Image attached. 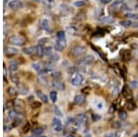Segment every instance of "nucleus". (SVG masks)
Returning <instances> with one entry per match:
<instances>
[{"mask_svg":"<svg viewBox=\"0 0 138 137\" xmlns=\"http://www.w3.org/2000/svg\"><path fill=\"white\" fill-rule=\"evenodd\" d=\"M134 137H138V133H136V134H134Z\"/></svg>","mask_w":138,"mask_h":137,"instance_id":"nucleus-41","label":"nucleus"},{"mask_svg":"<svg viewBox=\"0 0 138 137\" xmlns=\"http://www.w3.org/2000/svg\"><path fill=\"white\" fill-rule=\"evenodd\" d=\"M40 26L42 29L43 30H47L48 27H49V22H48L47 20H42L40 21Z\"/></svg>","mask_w":138,"mask_h":137,"instance_id":"nucleus-15","label":"nucleus"},{"mask_svg":"<svg viewBox=\"0 0 138 137\" xmlns=\"http://www.w3.org/2000/svg\"><path fill=\"white\" fill-rule=\"evenodd\" d=\"M24 53H26V54H33V53H36V46L35 47H28L26 49H24Z\"/></svg>","mask_w":138,"mask_h":137,"instance_id":"nucleus-13","label":"nucleus"},{"mask_svg":"<svg viewBox=\"0 0 138 137\" xmlns=\"http://www.w3.org/2000/svg\"><path fill=\"white\" fill-rule=\"evenodd\" d=\"M43 50L44 49L41 45H37L36 46V54L38 55L39 57H42L43 55Z\"/></svg>","mask_w":138,"mask_h":137,"instance_id":"nucleus-16","label":"nucleus"},{"mask_svg":"<svg viewBox=\"0 0 138 137\" xmlns=\"http://www.w3.org/2000/svg\"><path fill=\"white\" fill-rule=\"evenodd\" d=\"M85 52H86V48L85 47H83L81 45H75L71 49L70 53L73 56H79V55L83 54Z\"/></svg>","mask_w":138,"mask_h":137,"instance_id":"nucleus-2","label":"nucleus"},{"mask_svg":"<svg viewBox=\"0 0 138 137\" xmlns=\"http://www.w3.org/2000/svg\"><path fill=\"white\" fill-rule=\"evenodd\" d=\"M135 108H136V106H135V104H134V102H132V101H129V102H127V104H126V109L127 110H135Z\"/></svg>","mask_w":138,"mask_h":137,"instance_id":"nucleus-19","label":"nucleus"},{"mask_svg":"<svg viewBox=\"0 0 138 137\" xmlns=\"http://www.w3.org/2000/svg\"><path fill=\"white\" fill-rule=\"evenodd\" d=\"M93 117H94V119H93V120H94V121H98V120H99V119H100V116H99V115H93Z\"/></svg>","mask_w":138,"mask_h":137,"instance_id":"nucleus-39","label":"nucleus"},{"mask_svg":"<svg viewBox=\"0 0 138 137\" xmlns=\"http://www.w3.org/2000/svg\"><path fill=\"white\" fill-rule=\"evenodd\" d=\"M105 137H117V135L115 133H109L105 135Z\"/></svg>","mask_w":138,"mask_h":137,"instance_id":"nucleus-38","label":"nucleus"},{"mask_svg":"<svg viewBox=\"0 0 138 137\" xmlns=\"http://www.w3.org/2000/svg\"><path fill=\"white\" fill-rule=\"evenodd\" d=\"M37 95L39 96V98L44 102V103H47L48 102V96H46L45 94H43L42 91H40V90H37Z\"/></svg>","mask_w":138,"mask_h":137,"instance_id":"nucleus-14","label":"nucleus"},{"mask_svg":"<svg viewBox=\"0 0 138 137\" xmlns=\"http://www.w3.org/2000/svg\"><path fill=\"white\" fill-rule=\"evenodd\" d=\"M126 17L128 19H132V20H138V14H135V13H127Z\"/></svg>","mask_w":138,"mask_h":137,"instance_id":"nucleus-23","label":"nucleus"},{"mask_svg":"<svg viewBox=\"0 0 138 137\" xmlns=\"http://www.w3.org/2000/svg\"><path fill=\"white\" fill-rule=\"evenodd\" d=\"M18 50H17L16 48L14 47H10V46H8V47L5 48V53H7V54L8 55H14L16 54V53H18Z\"/></svg>","mask_w":138,"mask_h":137,"instance_id":"nucleus-9","label":"nucleus"},{"mask_svg":"<svg viewBox=\"0 0 138 137\" xmlns=\"http://www.w3.org/2000/svg\"><path fill=\"white\" fill-rule=\"evenodd\" d=\"M83 80H84V79H83V76L81 75V74H75V77H73V78H72L71 84L75 86H78L83 83Z\"/></svg>","mask_w":138,"mask_h":137,"instance_id":"nucleus-5","label":"nucleus"},{"mask_svg":"<svg viewBox=\"0 0 138 137\" xmlns=\"http://www.w3.org/2000/svg\"><path fill=\"white\" fill-rule=\"evenodd\" d=\"M43 54L48 56V55H51L52 54V49L50 47L49 48H45L43 50Z\"/></svg>","mask_w":138,"mask_h":137,"instance_id":"nucleus-30","label":"nucleus"},{"mask_svg":"<svg viewBox=\"0 0 138 137\" xmlns=\"http://www.w3.org/2000/svg\"><path fill=\"white\" fill-rule=\"evenodd\" d=\"M120 24H121L122 26H123V27H125V28L131 27V26L133 25L130 20H122V21H121V22H120Z\"/></svg>","mask_w":138,"mask_h":137,"instance_id":"nucleus-21","label":"nucleus"},{"mask_svg":"<svg viewBox=\"0 0 138 137\" xmlns=\"http://www.w3.org/2000/svg\"><path fill=\"white\" fill-rule=\"evenodd\" d=\"M56 37H57V40H64V39H65L64 32L63 31H60V32H57V34H56Z\"/></svg>","mask_w":138,"mask_h":137,"instance_id":"nucleus-26","label":"nucleus"},{"mask_svg":"<svg viewBox=\"0 0 138 137\" xmlns=\"http://www.w3.org/2000/svg\"><path fill=\"white\" fill-rule=\"evenodd\" d=\"M67 137H75V136H74V135H68Z\"/></svg>","mask_w":138,"mask_h":137,"instance_id":"nucleus-42","label":"nucleus"},{"mask_svg":"<svg viewBox=\"0 0 138 137\" xmlns=\"http://www.w3.org/2000/svg\"><path fill=\"white\" fill-rule=\"evenodd\" d=\"M86 137H90V136H89V135H87V136H86Z\"/></svg>","mask_w":138,"mask_h":137,"instance_id":"nucleus-44","label":"nucleus"},{"mask_svg":"<svg viewBox=\"0 0 138 137\" xmlns=\"http://www.w3.org/2000/svg\"><path fill=\"white\" fill-rule=\"evenodd\" d=\"M30 128H31L30 124H26L25 126H23V128H22V132H23L24 133H28V132L30 131Z\"/></svg>","mask_w":138,"mask_h":137,"instance_id":"nucleus-34","label":"nucleus"},{"mask_svg":"<svg viewBox=\"0 0 138 137\" xmlns=\"http://www.w3.org/2000/svg\"><path fill=\"white\" fill-rule=\"evenodd\" d=\"M29 89L27 88V86H25L24 85H20L19 86V92L20 94H27Z\"/></svg>","mask_w":138,"mask_h":137,"instance_id":"nucleus-18","label":"nucleus"},{"mask_svg":"<svg viewBox=\"0 0 138 137\" xmlns=\"http://www.w3.org/2000/svg\"><path fill=\"white\" fill-rule=\"evenodd\" d=\"M122 95L127 98H132V92H131L130 89H129L126 86H124V87H123V89H122Z\"/></svg>","mask_w":138,"mask_h":137,"instance_id":"nucleus-12","label":"nucleus"},{"mask_svg":"<svg viewBox=\"0 0 138 137\" xmlns=\"http://www.w3.org/2000/svg\"><path fill=\"white\" fill-rule=\"evenodd\" d=\"M9 69L10 71H16L18 69V63L15 61H11L9 63Z\"/></svg>","mask_w":138,"mask_h":137,"instance_id":"nucleus-20","label":"nucleus"},{"mask_svg":"<svg viewBox=\"0 0 138 137\" xmlns=\"http://www.w3.org/2000/svg\"><path fill=\"white\" fill-rule=\"evenodd\" d=\"M53 86H54L55 88H57V89H59V90L64 89V84L63 82L59 81V80H54V81L53 82Z\"/></svg>","mask_w":138,"mask_h":137,"instance_id":"nucleus-10","label":"nucleus"},{"mask_svg":"<svg viewBox=\"0 0 138 137\" xmlns=\"http://www.w3.org/2000/svg\"><path fill=\"white\" fill-rule=\"evenodd\" d=\"M43 132V128H42V127H38V128H35V129L33 130V135H40L41 133Z\"/></svg>","mask_w":138,"mask_h":137,"instance_id":"nucleus-22","label":"nucleus"},{"mask_svg":"<svg viewBox=\"0 0 138 137\" xmlns=\"http://www.w3.org/2000/svg\"><path fill=\"white\" fill-rule=\"evenodd\" d=\"M9 42L14 44V45H18V46H22L24 43H25V39L22 38L21 36L14 35L11 36L9 38Z\"/></svg>","mask_w":138,"mask_h":137,"instance_id":"nucleus-1","label":"nucleus"},{"mask_svg":"<svg viewBox=\"0 0 138 137\" xmlns=\"http://www.w3.org/2000/svg\"><path fill=\"white\" fill-rule=\"evenodd\" d=\"M41 103L40 102H37V101H35V102H32V109H37V108H39V107H41Z\"/></svg>","mask_w":138,"mask_h":137,"instance_id":"nucleus-33","label":"nucleus"},{"mask_svg":"<svg viewBox=\"0 0 138 137\" xmlns=\"http://www.w3.org/2000/svg\"><path fill=\"white\" fill-rule=\"evenodd\" d=\"M54 48H55V50H56V51L57 52H60V51H62V50H63L64 48L62 47V46H61V45H60L59 43H55V45H54Z\"/></svg>","mask_w":138,"mask_h":137,"instance_id":"nucleus-35","label":"nucleus"},{"mask_svg":"<svg viewBox=\"0 0 138 137\" xmlns=\"http://www.w3.org/2000/svg\"><path fill=\"white\" fill-rule=\"evenodd\" d=\"M8 94L11 95V96H16L18 91H17V89L16 88H14V87H8Z\"/></svg>","mask_w":138,"mask_h":137,"instance_id":"nucleus-28","label":"nucleus"},{"mask_svg":"<svg viewBox=\"0 0 138 137\" xmlns=\"http://www.w3.org/2000/svg\"><path fill=\"white\" fill-rule=\"evenodd\" d=\"M94 61V58H93V56H91V55H87V56H85L83 59H81L80 61H78V64L79 66L81 67H84L86 66V65H88V64H90L92 62Z\"/></svg>","mask_w":138,"mask_h":137,"instance_id":"nucleus-3","label":"nucleus"},{"mask_svg":"<svg viewBox=\"0 0 138 137\" xmlns=\"http://www.w3.org/2000/svg\"><path fill=\"white\" fill-rule=\"evenodd\" d=\"M114 22V19L112 18V17H104V18H102L101 20H100V23L102 24H111Z\"/></svg>","mask_w":138,"mask_h":137,"instance_id":"nucleus-11","label":"nucleus"},{"mask_svg":"<svg viewBox=\"0 0 138 137\" xmlns=\"http://www.w3.org/2000/svg\"><path fill=\"white\" fill-rule=\"evenodd\" d=\"M85 121H86V116H85L84 114H79V115H77V117H76V123L81 124V123H83Z\"/></svg>","mask_w":138,"mask_h":137,"instance_id":"nucleus-17","label":"nucleus"},{"mask_svg":"<svg viewBox=\"0 0 138 137\" xmlns=\"http://www.w3.org/2000/svg\"><path fill=\"white\" fill-rule=\"evenodd\" d=\"M51 60L53 61V62H57V61L59 60V55L56 54V53L53 54V55L51 56Z\"/></svg>","mask_w":138,"mask_h":137,"instance_id":"nucleus-32","label":"nucleus"},{"mask_svg":"<svg viewBox=\"0 0 138 137\" xmlns=\"http://www.w3.org/2000/svg\"><path fill=\"white\" fill-rule=\"evenodd\" d=\"M85 101V97L83 95H76L74 98V103L75 105H82Z\"/></svg>","mask_w":138,"mask_h":137,"instance_id":"nucleus-8","label":"nucleus"},{"mask_svg":"<svg viewBox=\"0 0 138 137\" xmlns=\"http://www.w3.org/2000/svg\"><path fill=\"white\" fill-rule=\"evenodd\" d=\"M8 116H9L10 119H15V118H17L16 111H15V110H10L9 113H8Z\"/></svg>","mask_w":138,"mask_h":137,"instance_id":"nucleus-31","label":"nucleus"},{"mask_svg":"<svg viewBox=\"0 0 138 137\" xmlns=\"http://www.w3.org/2000/svg\"><path fill=\"white\" fill-rule=\"evenodd\" d=\"M122 6H123V2L122 0H116L114 1V3H112L111 6L110 7V12H116L122 9Z\"/></svg>","mask_w":138,"mask_h":137,"instance_id":"nucleus-4","label":"nucleus"},{"mask_svg":"<svg viewBox=\"0 0 138 137\" xmlns=\"http://www.w3.org/2000/svg\"><path fill=\"white\" fill-rule=\"evenodd\" d=\"M57 43H59L60 45H61L63 48H65V46H66V41H65V39L57 40Z\"/></svg>","mask_w":138,"mask_h":137,"instance_id":"nucleus-29","label":"nucleus"},{"mask_svg":"<svg viewBox=\"0 0 138 137\" xmlns=\"http://www.w3.org/2000/svg\"><path fill=\"white\" fill-rule=\"evenodd\" d=\"M53 126L56 132H60L62 130V123L58 118H53Z\"/></svg>","mask_w":138,"mask_h":137,"instance_id":"nucleus-7","label":"nucleus"},{"mask_svg":"<svg viewBox=\"0 0 138 137\" xmlns=\"http://www.w3.org/2000/svg\"><path fill=\"white\" fill-rule=\"evenodd\" d=\"M54 113L57 115V116H62L63 114H62V112L60 111V109L58 108V107H55L54 108Z\"/></svg>","mask_w":138,"mask_h":137,"instance_id":"nucleus-36","label":"nucleus"},{"mask_svg":"<svg viewBox=\"0 0 138 137\" xmlns=\"http://www.w3.org/2000/svg\"><path fill=\"white\" fill-rule=\"evenodd\" d=\"M41 137H46V136H41Z\"/></svg>","mask_w":138,"mask_h":137,"instance_id":"nucleus-45","label":"nucleus"},{"mask_svg":"<svg viewBox=\"0 0 138 137\" xmlns=\"http://www.w3.org/2000/svg\"><path fill=\"white\" fill-rule=\"evenodd\" d=\"M119 118H120L121 120H125V119L127 118V113L124 111V110L119 111Z\"/></svg>","mask_w":138,"mask_h":137,"instance_id":"nucleus-27","label":"nucleus"},{"mask_svg":"<svg viewBox=\"0 0 138 137\" xmlns=\"http://www.w3.org/2000/svg\"><path fill=\"white\" fill-rule=\"evenodd\" d=\"M48 2H53V0H47Z\"/></svg>","mask_w":138,"mask_h":137,"instance_id":"nucleus-43","label":"nucleus"},{"mask_svg":"<svg viewBox=\"0 0 138 137\" xmlns=\"http://www.w3.org/2000/svg\"><path fill=\"white\" fill-rule=\"evenodd\" d=\"M75 7H77V8H81V7H84L86 3H85V1L84 0H77V1H75V3H74Z\"/></svg>","mask_w":138,"mask_h":137,"instance_id":"nucleus-24","label":"nucleus"},{"mask_svg":"<svg viewBox=\"0 0 138 137\" xmlns=\"http://www.w3.org/2000/svg\"><path fill=\"white\" fill-rule=\"evenodd\" d=\"M8 7L12 9H20L22 8V3L19 0H12L11 2H9Z\"/></svg>","mask_w":138,"mask_h":137,"instance_id":"nucleus-6","label":"nucleus"},{"mask_svg":"<svg viewBox=\"0 0 138 137\" xmlns=\"http://www.w3.org/2000/svg\"><path fill=\"white\" fill-rule=\"evenodd\" d=\"M32 66H33V68H34L35 70H37V71H40V70H41V68H42V66H40L39 63H34Z\"/></svg>","mask_w":138,"mask_h":137,"instance_id":"nucleus-37","label":"nucleus"},{"mask_svg":"<svg viewBox=\"0 0 138 137\" xmlns=\"http://www.w3.org/2000/svg\"><path fill=\"white\" fill-rule=\"evenodd\" d=\"M101 1V3H103V4H108V3H110L111 0H100Z\"/></svg>","mask_w":138,"mask_h":137,"instance_id":"nucleus-40","label":"nucleus"},{"mask_svg":"<svg viewBox=\"0 0 138 137\" xmlns=\"http://www.w3.org/2000/svg\"><path fill=\"white\" fill-rule=\"evenodd\" d=\"M50 98H51V100L53 102H56V100H57V94H56L55 91H52L50 93Z\"/></svg>","mask_w":138,"mask_h":137,"instance_id":"nucleus-25","label":"nucleus"}]
</instances>
